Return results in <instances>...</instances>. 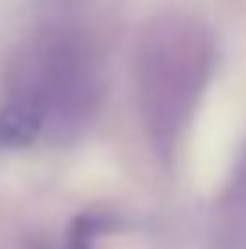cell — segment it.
Listing matches in <instances>:
<instances>
[{
    "label": "cell",
    "instance_id": "obj_1",
    "mask_svg": "<svg viewBox=\"0 0 246 249\" xmlns=\"http://www.w3.org/2000/svg\"><path fill=\"white\" fill-rule=\"evenodd\" d=\"M105 69L73 22H44L11 54L0 101V148H69L95 126Z\"/></svg>",
    "mask_w": 246,
    "mask_h": 249
},
{
    "label": "cell",
    "instance_id": "obj_2",
    "mask_svg": "<svg viewBox=\"0 0 246 249\" xmlns=\"http://www.w3.org/2000/svg\"><path fill=\"white\" fill-rule=\"evenodd\" d=\"M217 72V36L192 11H156L138 29L131 58L141 134L159 166H174L189 144Z\"/></svg>",
    "mask_w": 246,
    "mask_h": 249
},
{
    "label": "cell",
    "instance_id": "obj_3",
    "mask_svg": "<svg viewBox=\"0 0 246 249\" xmlns=\"http://www.w3.org/2000/svg\"><path fill=\"white\" fill-rule=\"evenodd\" d=\"M207 249H246V137L235 152L228 177L210 206Z\"/></svg>",
    "mask_w": 246,
    "mask_h": 249
},
{
    "label": "cell",
    "instance_id": "obj_4",
    "mask_svg": "<svg viewBox=\"0 0 246 249\" xmlns=\"http://www.w3.org/2000/svg\"><path fill=\"white\" fill-rule=\"evenodd\" d=\"M120 220L116 217H109V213H101V217H91V213H83V217H76L69 228H65V235H62V242H55V246H37V249H95L98 242V235L101 231H109V228H116Z\"/></svg>",
    "mask_w": 246,
    "mask_h": 249
},
{
    "label": "cell",
    "instance_id": "obj_5",
    "mask_svg": "<svg viewBox=\"0 0 246 249\" xmlns=\"http://www.w3.org/2000/svg\"><path fill=\"white\" fill-rule=\"evenodd\" d=\"M40 7L51 15V22H69V15L80 7V0H40Z\"/></svg>",
    "mask_w": 246,
    "mask_h": 249
}]
</instances>
